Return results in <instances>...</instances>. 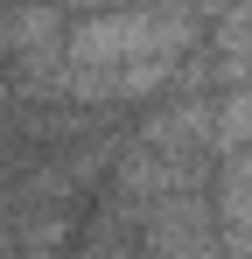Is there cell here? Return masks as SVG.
<instances>
[{
	"mask_svg": "<svg viewBox=\"0 0 252 259\" xmlns=\"http://www.w3.org/2000/svg\"><path fill=\"white\" fill-rule=\"evenodd\" d=\"M189 56V14L182 7H105V14H84L63 35V63H56V84L70 98L91 105H112V98H140L175 77V63Z\"/></svg>",
	"mask_w": 252,
	"mask_h": 259,
	"instance_id": "6da1fadb",
	"label": "cell"
},
{
	"mask_svg": "<svg viewBox=\"0 0 252 259\" xmlns=\"http://www.w3.org/2000/svg\"><path fill=\"white\" fill-rule=\"evenodd\" d=\"M224 210H231V231L224 238L252 245V140L224 154Z\"/></svg>",
	"mask_w": 252,
	"mask_h": 259,
	"instance_id": "7a4b0ae2",
	"label": "cell"
}]
</instances>
